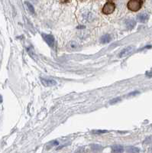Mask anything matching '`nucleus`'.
Segmentation results:
<instances>
[{
  "instance_id": "2",
  "label": "nucleus",
  "mask_w": 152,
  "mask_h": 153,
  "mask_svg": "<svg viewBox=\"0 0 152 153\" xmlns=\"http://www.w3.org/2000/svg\"><path fill=\"white\" fill-rule=\"evenodd\" d=\"M67 49L69 51H79L81 50V46L77 41H72L68 42L67 45Z\"/></svg>"
},
{
  "instance_id": "11",
  "label": "nucleus",
  "mask_w": 152,
  "mask_h": 153,
  "mask_svg": "<svg viewBox=\"0 0 152 153\" xmlns=\"http://www.w3.org/2000/svg\"><path fill=\"white\" fill-rule=\"evenodd\" d=\"M127 152H132V153L139 152V149H138V148H136V147L130 146V147H128Z\"/></svg>"
},
{
  "instance_id": "10",
  "label": "nucleus",
  "mask_w": 152,
  "mask_h": 153,
  "mask_svg": "<svg viewBox=\"0 0 152 153\" xmlns=\"http://www.w3.org/2000/svg\"><path fill=\"white\" fill-rule=\"evenodd\" d=\"M112 151L113 152H123L124 149L122 145H116L112 146Z\"/></svg>"
},
{
  "instance_id": "16",
  "label": "nucleus",
  "mask_w": 152,
  "mask_h": 153,
  "mask_svg": "<svg viewBox=\"0 0 152 153\" xmlns=\"http://www.w3.org/2000/svg\"><path fill=\"white\" fill-rule=\"evenodd\" d=\"M109 1H112V0H109Z\"/></svg>"
},
{
  "instance_id": "5",
  "label": "nucleus",
  "mask_w": 152,
  "mask_h": 153,
  "mask_svg": "<svg viewBox=\"0 0 152 153\" xmlns=\"http://www.w3.org/2000/svg\"><path fill=\"white\" fill-rule=\"evenodd\" d=\"M42 37L44 40L47 42V44L49 46L51 47V46L54 45V36L51 35H45V34H43Z\"/></svg>"
},
{
  "instance_id": "12",
  "label": "nucleus",
  "mask_w": 152,
  "mask_h": 153,
  "mask_svg": "<svg viewBox=\"0 0 152 153\" xmlns=\"http://www.w3.org/2000/svg\"><path fill=\"white\" fill-rule=\"evenodd\" d=\"M25 4H26L27 7H28V8H29V10L30 11V12L31 13V14H35V8H34V7H33V6L31 4L30 2H25Z\"/></svg>"
},
{
  "instance_id": "9",
  "label": "nucleus",
  "mask_w": 152,
  "mask_h": 153,
  "mask_svg": "<svg viewBox=\"0 0 152 153\" xmlns=\"http://www.w3.org/2000/svg\"><path fill=\"white\" fill-rule=\"evenodd\" d=\"M111 36H110L109 35H108V34H106V35H104L103 36H102L101 38V42L102 43V44H106V43H109L110 42V41H111Z\"/></svg>"
},
{
  "instance_id": "7",
  "label": "nucleus",
  "mask_w": 152,
  "mask_h": 153,
  "mask_svg": "<svg viewBox=\"0 0 152 153\" xmlns=\"http://www.w3.org/2000/svg\"><path fill=\"white\" fill-rule=\"evenodd\" d=\"M148 18H149V16L147 13H141L137 16V19L140 22H145L148 21Z\"/></svg>"
},
{
  "instance_id": "1",
  "label": "nucleus",
  "mask_w": 152,
  "mask_h": 153,
  "mask_svg": "<svg viewBox=\"0 0 152 153\" xmlns=\"http://www.w3.org/2000/svg\"><path fill=\"white\" fill-rule=\"evenodd\" d=\"M142 5V0H130L128 2V8L133 12H137L141 8Z\"/></svg>"
},
{
  "instance_id": "8",
  "label": "nucleus",
  "mask_w": 152,
  "mask_h": 153,
  "mask_svg": "<svg viewBox=\"0 0 152 153\" xmlns=\"http://www.w3.org/2000/svg\"><path fill=\"white\" fill-rule=\"evenodd\" d=\"M126 27H127L128 29H132L135 26L136 22L133 19H128V20L126 21Z\"/></svg>"
},
{
  "instance_id": "6",
  "label": "nucleus",
  "mask_w": 152,
  "mask_h": 153,
  "mask_svg": "<svg viewBox=\"0 0 152 153\" xmlns=\"http://www.w3.org/2000/svg\"><path fill=\"white\" fill-rule=\"evenodd\" d=\"M133 48H134L132 47V46L126 48H124L123 50H122V51L119 53V57H126V56L128 55L130 53H131V52H132V50H133Z\"/></svg>"
},
{
  "instance_id": "3",
  "label": "nucleus",
  "mask_w": 152,
  "mask_h": 153,
  "mask_svg": "<svg viewBox=\"0 0 152 153\" xmlns=\"http://www.w3.org/2000/svg\"><path fill=\"white\" fill-rule=\"evenodd\" d=\"M115 8H116V6H115L114 3H112V2H107V3H105V6L102 8V12L105 15L112 14L115 11Z\"/></svg>"
},
{
  "instance_id": "4",
  "label": "nucleus",
  "mask_w": 152,
  "mask_h": 153,
  "mask_svg": "<svg viewBox=\"0 0 152 153\" xmlns=\"http://www.w3.org/2000/svg\"><path fill=\"white\" fill-rule=\"evenodd\" d=\"M41 81L42 84L45 87H53L57 84L56 80L53 79H45V78H41Z\"/></svg>"
},
{
  "instance_id": "17",
  "label": "nucleus",
  "mask_w": 152,
  "mask_h": 153,
  "mask_svg": "<svg viewBox=\"0 0 152 153\" xmlns=\"http://www.w3.org/2000/svg\"><path fill=\"white\" fill-rule=\"evenodd\" d=\"M151 152H152V150H151Z\"/></svg>"
},
{
  "instance_id": "13",
  "label": "nucleus",
  "mask_w": 152,
  "mask_h": 153,
  "mask_svg": "<svg viewBox=\"0 0 152 153\" xmlns=\"http://www.w3.org/2000/svg\"><path fill=\"white\" fill-rule=\"evenodd\" d=\"M121 100V99H120L119 97L118 98H115V99H113V100H110L109 103L110 104H114V103H118L119 101H120Z\"/></svg>"
},
{
  "instance_id": "14",
  "label": "nucleus",
  "mask_w": 152,
  "mask_h": 153,
  "mask_svg": "<svg viewBox=\"0 0 152 153\" xmlns=\"http://www.w3.org/2000/svg\"><path fill=\"white\" fill-rule=\"evenodd\" d=\"M108 133L107 130H97V131H94L93 133L96 134H102V133Z\"/></svg>"
},
{
  "instance_id": "15",
  "label": "nucleus",
  "mask_w": 152,
  "mask_h": 153,
  "mask_svg": "<svg viewBox=\"0 0 152 153\" xmlns=\"http://www.w3.org/2000/svg\"><path fill=\"white\" fill-rule=\"evenodd\" d=\"M2 96L0 95V103H2Z\"/></svg>"
}]
</instances>
